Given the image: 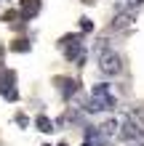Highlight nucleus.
Wrapping results in <instances>:
<instances>
[{
  "mask_svg": "<svg viewBox=\"0 0 144 146\" xmlns=\"http://www.w3.org/2000/svg\"><path fill=\"white\" fill-rule=\"evenodd\" d=\"M99 69L104 74H120L123 72V58L115 53V50H101L99 56Z\"/></svg>",
  "mask_w": 144,
  "mask_h": 146,
  "instance_id": "1",
  "label": "nucleus"
},
{
  "mask_svg": "<svg viewBox=\"0 0 144 146\" xmlns=\"http://www.w3.org/2000/svg\"><path fill=\"white\" fill-rule=\"evenodd\" d=\"M62 48H64V56L72 58V61H83L86 53H83V45H80V37L78 35H67L62 40Z\"/></svg>",
  "mask_w": 144,
  "mask_h": 146,
  "instance_id": "2",
  "label": "nucleus"
},
{
  "mask_svg": "<svg viewBox=\"0 0 144 146\" xmlns=\"http://www.w3.org/2000/svg\"><path fill=\"white\" fill-rule=\"evenodd\" d=\"M117 133H120L123 141H136V138H141V135H144V127L136 122V119H125L123 127H120Z\"/></svg>",
  "mask_w": 144,
  "mask_h": 146,
  "instance_id": "3",
  "label": "nucleus"
},
{
  "mask_svg": "<svg viewBox=\"0 0 144 146\" xmlns=\"http://www.w3.org/2000/svg\"><path fill=\"white\" fill-rule=\"evenodd\" d=\"M13 82H16V74L13 72H3V74H0V93H3L8 101H16V96H19L16 88H13Z\"/></svg>",
  "mask_w": 144,
  "mask_h": 146,
  "instance_id": "4",
  "label": "nucleus"
},
{
  "mask_svg": "<svg viewBox=\"0 0 144 146\" xmlns=\"http://www.w3.org/2000/svg\"><path fill=\"white\" fill-rule=\"evenodd\" d=\"M104 109H115V98L112 96H104V98L94 96L88 101V106H86V111H104Z\"/></svg>",
  "mask_w": 144,
  "mask_h": 146,
  "instance_id": "5",
  "label": "nucleus"
},
{
  "mask_svg": "<svg viewBox=\"0 0 144 146\" xmlns=\"http://www.w3.org/2000/svg\"><path fill=\"white\" fill-rule=\"evenodd\" d=\"M117 130H120V122H117V119H107V122H104V125H99V133H101V135H104V138H107V141H109V138H112V135H115Z\"/></svg>",
  "mask_w": 144,
  "mask_h": 146,
  "instance_id": "6",
  "label": "nucleus"
},
{
  "mask_svg": "<svg viewBox=\"0 0 144 146\" xmlns=\"http://www.w3.org/2000/svg\"><path fill=\"white\" fill-rule=\"evenodd\" d=\"M38 11H40V0H21V16L32 19V16H38Z\"/></svg>",
  "mask_w": 144,
  "mask_h": 146,
  "instance_id": "7",
  "label": "nucleus"
},
{
  "mask_svg": "<svg viewBox=\"0 0 144 146\" xmlns=\"http://www.w3.org/2000/svg\"><path fill=\"white\" fill-rule=\"evenodd\" d=\"M59 88H62L64 98H70V96L78 93V82H75V80H59Z\"/></svg>",
  "mask_w": 144,
  "mask_h": 146,
  "instance_id": "8",
  "label": "nucleus"
},
{
  "mask_svg": "<svg viewBox=\"0 0 144 146\" xmlns=\"http://www.w3.org/2000/svg\"><path fill=\"white\" fill-rule=\"evenodd\" d=\"M38 130H43V133H51V130H54V122H51L48 117H43V114H40V117H38Z\"/></svg>",
  "mask_w": 144,
  "mask_h": 146,
  "instance_id": "9",
  "label": "nucleus"
},
{
  "mask_svg": "<svg viewBox=\"0 0 144 146\" xmlns=\"http://www.w3.org/2000/svg\"><path fill=\"white\" fill-rule=\"evenodd\" d=\"M128 21H131V13H120V16H117V19L112 21V27H115V29H123Z\"/></svg>",
  "mask_w": 144,
  "mask_h": 146,
  "instance_id": "10",
  "label": "nucleus"
},
{
  "mask_svg": "<svg viewBox=\"0 0 144 146\" xmlns=\"http://www.w3.org/2000/svg\"><path fill=\"white\" fill-rule=\"evenodd\" d=\"M94 96H99V98H104V96H112V93H109V85H94Z\"/></svg>",
  "mask_w": 144,
  "mask_h": 146,
  "instance_id": "11",
  "label": "nucleus"
},
{
  "mask_svg": "<svg viewBox=\"0 0 144 146\" xmlns=\"http://www.w3.org/2000/svg\"><path fill=\"white\" fill-rule=\"evenodd\" d=\"M13 50H29V45H27V40H16L13 45H11Z\"/></svg>",
  "mask_w": 144,
  "mask_h": 146,
  "instance_id": "12",
  "label": "nucleus"
},
{
  "mask_svg": "<svg viewBox=\"0 0 144 146\" xmlns=\"http://www.w3.org/2000/svg\"><path fill=\"white\" fill-rule=\"evenodd\" d=\"M80 29H83V32H91V29H94L91 19H80Z\"/></svg>",
  "mask_w": 144,
  "mask_h": 146,
  "instance_id": "13",
  "label": "nucleus"
},
{
  "mask_svg": "<svg viewBox=\"0 0 144 146\" xmlns=\"http://www.w3.org/2000/svg\"><path fill=\"white\" fill-rule=\"evenodd\" d=\"M16 122H19V125L24 127V125H27V122H29V119H27V117H24V114H19V117H16Z\"/></svg>",
  "mask_w": 144,
  "mask_h": 146,
  "instance_id": "14",
  "label": "nucleus"
},
{
  "mask_svg": "<svg viewBox=\"0 0 144 146\" xmlns=\"http://www.w3.org/2000/svg\"><path fill=\"white\" fill-rule=\"evenodd\" d=\"M59 146H67V143H59Z\"/></svg>",
  "mask_w": 144,
  "mask_h": 146,
  "instance_id": "15",
  "label": "nucleus"
}]
</instances>
